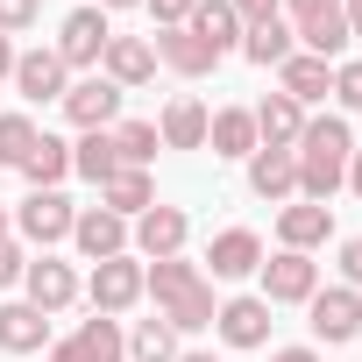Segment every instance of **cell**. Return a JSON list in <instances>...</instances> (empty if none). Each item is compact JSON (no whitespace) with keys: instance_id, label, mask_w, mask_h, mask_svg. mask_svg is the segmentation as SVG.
Returning <instances> with one entry per match:
<instances>
[{"instance_id":"1","label":"cell","mask_w":362,"mask_h":362,"mask_svg":"<svg viewBox=\"0 0 362 362\" xmlns=\"http://www.w3.org/2000/svg\"><path fill=\"white\" fill-rule=\"evenodd\" d=\"M298 199H313V206H327L334 192H341V177H348V156H355V135H348V121L341 114H320V121H305V135H298Z\"/></svg>"},{"instance_id":"2","label":"cell","mask_w":362,"mask_h":362,"mask_svg":"<svg viewBox=\"0 0 362 362\" xmlns=\"http://www.w3.org/2000/svg\"><path fill=\"white\" fill-rule=\"evenodd\" d=\"M142 291H156V313H163L177 334L214 327V284H206V270H199V263H185V256L149 263V270H142Z\"/></svg>"},{"instance_id":"3","label":"cell","mask_w":362,"mask_h":362,"mask_svg":"<svg viewBox=\"0 0 362 362\" xmlns=\"http://www.w3.org/2000/svg\"><path fill=\"white\" fill-rule=\"evenodd\" d=\"M107 43H114V29H107V8H71L50 50L64 57V71H93V64L107 57Z\"/></svg>"},{"instance_id":"4","label":"cell","mask_w":362,"mask_h":362,"mask_svg":"<svg viewBox=\"0 0 362 362\" xmlns=\"http://www.w3.org/2000/svg\"><path fill=\"white\" fill-rule=\"evenodd\" d=\"M313 291H320V263L305 249H277L263 263V305H305Z\"/></svg>"},{"instance_id":"5","label":"cell","mask_w":362,"mask_h":362,"mask_svg":"<svg viewBox=\"0 0 362 362\" xmlns=\"http://www.w3.org/2000/svg\"><path fill=\"white\" fill-rule=\"evenodd\" d=\"M86 298H93V313H128L135 298H142V263L135 256H107V263H93V277H86Z\"/></svg>"},{"instance_id":"6","label":"cell","mask_w":362,"mask_h":362,"mask_svg":"<svg viewBox=\"0 0 362 362\" xmlns=\"http://www.w3.org/2000/svg\"><path fill=\"white\" fill-rule=\"evenodd\" d=\"M305 305H313V334H320L327 348H341V341H355V334H362V291H355V284L313 291Z\"/></svg>"},{"instance_id":"7","label":"cell","mask_w":362,"mask_h":362,"mask_svg":"<svg viewBox=\"0 0 362 362\" xmlns=\"http://www.w3.org/2000/svg\"><path fill=\"white\" fill-rule=\"evenodd\" d=\"M71 221H78V206H71L64 192H29V199H22V214H15L22 242H36V249L64 242V235H71Z\"/></svg>"},{"instance_id":"8","label":"cell","mask_w":362,"mask_h":362,"mask_svg":"<svg viewBox=\"0 0 362 362\" xmlns=\"http://www.w3.org/2000/svg\"><path fill=\"white\" fill-rule=\"evenodd\" d=\"M64 114H71V128H114V114H121V86L93 71V78L64 86Z\"/></svg>"},{"instance_id":"9","label":"cell","mask_w":362,"mask_h":362,"mask_svg":"<svg viewBox=\"0 0 362 362\" xmlns=\"http://www.w3.org/2000/svg\"><path fill=\"white\" fill-rule=\"evenodd\" d=\"M71 242H78V256H86V263L128 256V221H121V214H107V206H86V214L71 221Z\"/></svg>"},{"instance_id":"10","label":"cell","mask_w":362,"mask_h":362,"mask_svg":"<svg viewBox=\"0 0 362 362\" xmlns=\"http://www.w3.org/2000/svg\"><path fill=\"white\" fill-rule=\"evenodd\" d=\"M185 235H192L185 206H149V214H135V249H142L149 263L177 256V249H185Z\"/></svg>"},{"instance_id":"11","label":"cell","mask_w":362,"mask_h":362,"mask_svg":"<svg viewBox=\"0 0 362 362\" xmlns=\"http://www.w3.org/2000/svg\"><path fill=\"white\" fill-rule=\"evenodd\" d=\"M256 114V149H298V135H305V107L291 100V93H270L263 107H249Z\"/></svg>"},{"instance_id":"12","label":"cell","mask_w":362,"mask_h":362,"mask_svg":"<svg viewBox=\"0 0 362 362\" xmlns=\"http://www.w3.org/2000/svg\"><path fill=\"white\" fill-rule=\"evenodd\" d=\"M22 284H29V305H36V313H64V305L78 298V270L57 263V256H36V263L22 270Z\"/></svg>"},{"instance_id":"13","label":"cell","mask_w":362,"mask_h":362,"mask_svg":"<svg viewBox=\"0 0 362 362\" xmlns=\"http://www.w3.org/2000/svg\"><path fill=\"white\" fill-rule=\"evenodd\" d=\"M214 334L228 348H263L270 341V305L263 298H228V305H214Z\"/></svg>"},{"instance_id":"14","label":"cell","mask_w":362,"mask_h":362,"mask_svg":"<svg viewBox=\"0 0 362 362\" xmlns=\"http://www.w3.org/2000/svg\"><path fill=\"white\" fill-rule=\"evenodd\" d=\"M100 78H114L121 93H128V86H149V78H156V50H149L142 36H114L107 57H100Z\"/></svg>"},{"instance_id":"15","label":"cell","mask_w":362,"mask_h":362,"mask_svg":"<svg viewBox=\"0 0 362 362\" xmlns=\"http://www.w3.org/2000/svg\"><path fill=\"white\" fill-rule=\"evenodd\" d=\"M249 192L270 199V206L291 199V192H298V156H291V149H256V156H249Z\"/></svg>"},{"instance_id":"16","label":"cell","mask_w":362,"mask_h":362,"mask_svg":"<svg viewBox=\"0 0 362 362\" xmlns=\"http://www.w3.org/2000/svg\"><path fill=\"white\" fill-rule=\"evenodd\" d=\"M15 86H22V100H64V57L57 50H22L15 57Z\"/></svg>"},{"instance_id":"17","label":"cell","mask_w":362,"mask_h":362,"mask_svg":"<svg viewBox=\"0 0 362 362\" xmlns=\"http://www.w3.org/2000/svg\"><path fill=\"white\" fill-rule=\"evenodd\" d=\"M277 93H291L298 107H313V100H327V93H334V64H320V57L291 50V57L277 64Z\"/></svg>"},{"instance_id":"18","label":"cell","mask_w":362,"mask_h":362,"mask_svg":"<svg viewBox=\"0 0 362 362\" xmlns=\"http://www.w3.org/2000/svg\"><path fill=\"white\" fill-rule=\"evenodd\" d=\"M327 235H334V206L298 199V206H284V214H277V242H284V249H305V256H313Z\"/></svg>"},{"instance_id":"19","label":"cell","mask_w":362,"mask_h":362,"mask_svg":"<svg viewBox=\"0 0 362 362\" xmlns=\"http://www.w3.org/2000/svg\"><path fill=\"white\" fill-rule=\"evenodd\" d=\"M206 270L214 277H249V270H263V242L249 228H221L214 249H206Z\"/></svg>"},{"instance_id":"20","label":"cell","mask_w":362,"mask_h":362,"mask_svg":"<svg viewBox=\"0 0 362 362\" xmlns=\"http://www.w3.org/2000/svg\"><path fill=\"white\" fill-rule=\"evenodd\" d=\"M206 107L192 100V93H177L170 107H163V121H156V135H163V149H206Z\"/></svg>"},{"instance_id":"21","label":"cell","mask_w":362,"mask_h":362,"mask_svg":"<svg viewBox=\"0 0 362 362\" xmlns=\"http://www.w3.org/2000/svg\"><path fill=\"white\" fill-rule=\"evenodd\" d=\"M149 50H156V64H170L177 78H199V71H214V64H221L192 29H156V43H149Z\"/></svg>"},{"instance_id":"22","label":"cell","mask_w":362,"mask_h":362,"mask_svg":"<svg viewBox=\"0 0 362 362\" xmlns=\"http://www.w3.org/2000/svg\"><path fill=\"white\" fill-rule=\"evenodd\" d=\"M43 341H50V313H36L29 298L0 305V348H8V355H36Z\"/></svg>"},{"instance_id":"23","label":"cell","mask_w":362,"mask_h":362,"mask_svg":"<svg viewBox=\"0 0 362 362\" xmlns=\"http://www.w3.org/2000/svg\"><path fill=\"white\" fill-rule=\"evenodd\" d=\"M100 206H107V214H121V221L149 214V206H156V185H149V170H114L107 185H100Z\"/></svg>"},{"instance_id":"24","label":"cell","mask_w":362,"mask_h":362,"mask_svg":"<svg viewBox=\"0 0 362 362\" xmlns=\"http://www.w3.org/2000/svg\"><path fill=\"white\" fill-rule=\"evenodd\" d=\"M214 57H228L235 43H242V22H235V8H228V0H199V8H192V22H185Z\"/></svg>"},{"instance_id":"25","label":"cell","mask_w":362,"mask_h":362,"mask_svg":"<svg viewBox=\"0 0 362 362\" xmlns=\"http://www.w3.org/2000/svg\"><path fill=\"white\" fill-rule=\"evenodd\" d=\"M71 170H78V177H93V185H107V177L121 170V149H114V128H86V135L71 142Z\"/></svg>"},{"instance_id":"26","label":"cell","mask_w":362,"mask_h":362,"mask_svg":"<svg viewBox=\"0 0 362 362\" xmlns=\"http://www.w3.org/2000/svg\"><path fill=\"white\" fill-rule=\"evenodd\" d=\"M206 142H214V156H256V114L249 107H221L206 121Z\"/></svg>"},{"instance_id":"27","label":"cell","mask_w":362,"mask_h":362,"mask_svg":"<svg viewBox=\"0 0 362 362\" xmlns=\"http://www.w3.org/2000/svg\"><path fill=\"white\" fill-rule=\"evenodd\" d=\"M71 170V142H57V135H36V149L22 156V177L36 192H57V177Z\"/></svg>"},{"instance_id":"28","label":"cell","mask_w":362,"mask_h":362,"mask_svg":"<svg viewBox=\"0 0 362 362\" xmlns=\"http://www.w3.org/2000/svg\"><path fill=\"white\" fill-rule=\"evenodd\" d=\"M71 341H78V355H86V362H128V334H121L107 313L78 320V334H71Z\"/></svg>"},{"instance_id":"29","label":"cell","mask_w":362,"mask_h":362,"mask_svg":"<svg viewBox=\"0 0 362 362\" xmlns=\"http://www.w3.org/2000/svg\"><path fill=\"white\" fill-rule=\"evenodd\" d=\"M128 362H177V327L156 313V320H142L135 334H128Z\"/></svg>"},{"instance_id":"30","label":"cell","mask_w":362,"mask_h":362,"mask_svg":"<svg viewBox=\"0 0 362 362\" xmlns=\"http://www.w3.org/2000/svg\"><path fill=\"white\" fill-rule=\"evenodd\" d=\"M298 43H305V57L334 64V57L348 50V22H341V15H313V22H298Z\"/></svg>"},{"instance_id":"31","label":"cell","mask_w":362,"mask_h":362,"mask_svg":"<svg viewBox=\"0 0 362 362\" xmlns=\"http://www.w3.org/2000/svg\"><path fill=\"white\" fill-rule=\"evenodd\" d=\"M242 57L263 64V71L284 64V57H291V29H284V22H256V29H242Z\"/></svg>"},{"instance_id":"32","label":"cell","mask_w":362,"mask_h":362,"mask_svg":"<svg viewBox=\"0 0 362 362\" xmlns=\"http://www.w3.org/2000/svg\"><path fill=\"white\" fill-rule=\"evenodd\" d=\"M114 149H121V170H149V156L163 149V135H156V121H121Z\"/></svg>"},{"instance_id":"33","label":"cell","mask_w":362,"mask_h":362,"mask_svg":"<svg viewBox=\"0 0 362 362\" xmlns=\"http://www.w3.org/2000/svg\"><path fill=\"white\" fill-rule=\"evenodd\" d=\"M29 149H36V121H29V114H0V163L22 170Z\"/></svg>"},{"instance_id":"34","label":"cell","mask_w":362,"mask_h":362,"mask_svg":"<svg viewBox=\"0 0 362 362\" xmlns=\"http://www.w3.org/2000/svg\"><path fill=\"white\" fill-rule=\"evenodd\" d=\"M334 100H341L348 114H362V57H348V64H334Z\"/></svg>"},{"instance_id":"35","label":"cell","mask_w":362,"mask_h":362,"mask_svg":"<svg viewBox=\"0 0 362 362\" xmlns=\"http://www.w3.org/2000/svg\"><path fill=\"white\" fill-rule=\"evenodd\" d=\"M36 15H43V0H0V36L36 29Z\"/></svg>"},{"instance_id":"36","label":"cell","mask_w":362,"mask_h":362,"mask_svg":"<svg viewBox=\"0 0 362 362\" xmlns=\"http://www.w3.org/2000/svg\"><path fill=\"white\" fill-rule=\"evenodd\" d=\"M142 8L156 15V29H185V22H192V8H199V0H142Z\"/></svg>"},{"instance_id":"37","label":"cell","mask_w":362,"mask_h":362,"mask_svg":"<svg viewBox=\"0 0 362 362\" xmlns=\"http://www.w3.org/2000/svg\"><path fill=\"white\" fill-rule=\"evenodd\" d=\"M228 8H235V22H242V29H256V22H277L284 0H228Z\"/></svg>"},{"instance_id":"38","label":"cell","mask_w":362,"mask_h":362,"mask_svg":"<svg viewBox=\"0 0 362 362\" xmlns=\"http://www.w3.org/2000/svg\"><path fill=\"white\" fill-rule=\"evenodd\" d=\"M22 270H29V256H22L15 242H0V291H8V284H22Z\"/></svg>"},{"instance_id":"39","label":"cell","mask_w":362,"mask_h":362,"mask_svg":"<svg viewBox=\"0 0 362 362\" xmlns=\"http://www.w3.org/2000/svg\"><path fill=\"white\" fill-rule=\"evenodd\" d=\"M341 277H348V284H362V235H355V242H341Z\"/></svg>"},{"instance_id":"40","label":"cell","mask_w":362,"mask_h":362,"mask_svg":"<svg viewBox=\"0 0 362 362\" xmlns=\"http://www.w3.org/2000/svg\"><path fill=\"white\" fill-rule=\"evenodd\" d=\"M284 8H291L298 22H313V15H341V0H284Z\"/></svg>"},{"instance_id":"41","label":"cell","mask_w":362,"mask_h":362,"mask_svg":"<svg viewBox=\"0 0 362 362\" xmlns=\"http://www.w3.org/2000/svg\"><path fill=\"white\" fill-rule=\"evenodd\" d=\"M341 22H348V36H362V0H341Z\"/></svg>"},{"instance_id":"42","label":"cell","mask_w":362,"mask_h":362,"mask_svg":"<svg viewBox=\"0 0 362 362\" xmlns=\"http://www.w3.org/2000/svg\"><path fill=\"white\" fill-rule=\"evenodd\" d=\"M50 362H86V355H78V341H57V348H50Z\"/></svg>"},{"instance_id":"43","label":"cell","mask_w":362,"mask_h":362,"mask_svg":"<svg viewBox=\"0 0 362 362\" xmlns=\"http://www.w3.org/2000/svg\"><path fill=\"white\" fill-rule=\"evenodd\" d=\"M270 362H320V355H313V348H277Z\"/></svg>"},{"instance_id":"44","label":"cell","mask_w":362,"mask_h":362,"mask_svg":"<svg viewBox=\"0 0 362 362\" xmlns=\"http://www.w3.org/2000/svg\"><path fill=\"white\" fill-rule=\"evenodd\" d=\"M0 78H15V43L0 36Z\"/></svg>"},{"instance_id":"45","label":"cell","mask_w":362,"mask_h":362,"mask_svg":"<svg viewBox=\"0 0 362 362\" xmlns=\"http://www.w3.org/2000/svg\"><path fill=\"white\" fill-rule=\"evenodd\" d=\"M348 185H355V199H362V149L348 156Z\"/></svg>"},{"instance_id":"46","label":"cell","mask_w":362,"mask_h":362,"mask_svg":"<svg viewBox=\"0 0 362 362\" xmlns=\"http://www.w3.org/2000/svg\"><path fill=\"white\" fill-rule=\"evenodd\" d=\"M177 362H214V355H206V348H192V355H177Z\"/></svg>"},{"instance_id":"47","label":"cell","mask_w":362,"mask_h":362,"mask_svg":"<svg viewBox=\"0 0 362 362\" xmlns=\"http://www.w3.org/2000/svg\"><path fill=\"white\" fill-rule=\"evenodd\" d=\"M100 8H142V0H100Z\"/></svg>"},{"instance_id":"48","label":"cell","mask_w":362,"mask_h":362,"mask_svg":"<svg viewBox=\"0 0 362 362\" xmlns=\"http://www.w3.org/2000/svg\"><path fill=\"white\" fill-rule=\"evenodd\" d=\"M8 228H15V221H8V206H0V242H8Z\"/></svg>"}]
</instances>
